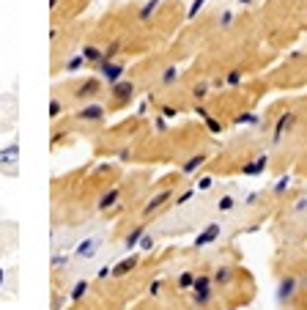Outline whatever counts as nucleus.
I'll return each instance as SVG.
<instances>
[{"label":"nucleus","mask_w":307,"mask_h":310,"mask_svg":"<svg viewBox=\"0 0 307 310\" xmlns=\"http://www.w3.org/2000/svg\"><path fill=\"white\" fill-rule=\"evenodd\" d=\"M17 165H19V143L11 140L6 149H0V170L8 167V176H17Z\"/></svg>","instance_id":"obj_1"},{"label":"nucleus","mask_w":307,"mask_h":310,"mask_svg":"<svg viewBox=\"0 0 307 310\" xmlns=\"http://www.w3.org/2000/svg\"><path fill=\"white\" fill-rule=\"evenodd\" d=\"M96 69H99V74L107 80V83H118L121 77L126 74V66L124 63H118V60H107V58H102L99 63H96Z\"/></svg>","instance_id":"obj_2"},{"label":"nucleus","mask_w":307,"mask_h":310,"mask_svg":"<svg viewBox=\"0 0 307 310\" xmlns=\"http://www.w3.org/2000/svg\"><path fill=\"white\" fill-rule=\"evenodd\" d=\"M219 233H222V225H219V222H208V225L195 236V247H198V250H203V247L214 245V242L219 239Z\"/></svg>","instance_id":"obj_3"},{"label":"nucleus","mask_w":307,"mask_h":310,"mask_svg":"<svg viewBox=\"0 0 307 310\" xmlns=\"http://www.w3.org/2000/svg\"><path fill=\"white\" fill-rule=\"evenodd\" d=\"M294 124H296V110H285V113L277 118V124H274V143H280V140L291 132Z\"/></svg>","instance_id":"obj_4"},{"label":"nucleus","mask_w":307,"mask_h":310,"mask_svg":"<svg viewBox=\"0 0 307 310\" xmlns=\"http://www.w3.org/2000/svg\"><path fill=\"white\" fill-rule=\"evenodd\" d=\"M99 247H102V239H83V242L77 245V258H80V261H91V258L99 253Z\"/></svg>","instance_id":"obj_5"},{"label":"nucleus","mask_w":307,"mask_h":310,"mask_svg":"<svg viewBox=\"0 0 307 310\" xmlns=\"http://www.w3.org/2000/svg\"><path fill=\"white\" fill-rule=\"evenodd\" d=\"M104 115H107V110L102 107V104H96V102L83 104V110H77V118L80 121H102Z\"/></svg>","instance_id":"obj_6"},{"label":"nucleus","mask_w":307,"mask_h":310,"mask_svg":"<svg viewBox=\"0 0 307 310\" xmlns=\"http://www.w3.org/2000/svg\"><path fill=\"white\" fill-rule=\"evenodd\" d=\"M110 96H112V99H118V102L132 99V96H135V83H126V80L112 83V85H110Z\"/></svg>","instance_id":"obj_7"},{"label":"nucleus","mask_w":307,"mask_h":310,"mask_svg":"<svg viewBox=\"0 0 307 310\" xmlns=\"http://www.w3.org/2000/svg\"><path fill=\"white\" fill-rule=\"evenodd\" d=\"M266 165H269V156H266V154H258L253 162L242 165V176H260V173L266 170Z\"/></svg>","instance_id":"obj_8"},{"label":"nucleus","mask_w":307,"mask_h":310,"mask_svg":"<svg viewBox=\"0 0 307 310\" xmlns=\"http://www.w3.org/2000/svg\"><path fill=\"white\" fill-rule=\"evenodd\" d=\"M170 198H173V192H170V190L159 192V195H154L151 201L146 203V217H151V214H154V211H156V209H162V206H165V203L170 201Z\"/></svg>","instance_id":"obj_9"},{"label":"nucleus","mask_w":307,"mask_h":310,"mask_svg":"<svg viewBox=\"0 0 307 310\" xmlns=\"http://www.w3.org/2000/svg\"><path fill=\"white\" fill-rule=\"evenodd\" d=\"M294 291H296V280H294V277H285V280L280 283L277 302H291V299H294Z\"/></svg>","instance_id":"obj_10"},{"label":"nucleus","mask_w":307,"mask_h":310,"mask_svg":"<svg viewBox=\"0 0 307 310\" xmlns=\"http://www.w3.org/2000/svg\"><path fill=\"white\" fill-rule=\"evenodd\" d=\"M135 266H137V256H129V258H124V261H118V266H112L110 274L112 277H124V274H129Z\"/></svg>","instance_id":"obj_11"},{"label":"nucleus","mask_w":307,"mask_h":310,"mask_svg":"<svg viewBox=\"0 0 307 310\" xmlns=\"http://www.w3.org/2000/svg\"><path fill=\"white\" fill-rule=\"evenodd\" d=\"M206 162H208V154H195V156H189V159L184 162V167H181L184 176H192V173L198 170V167H203Z\"/></svg>","instance_id":"obj_12"},{"label":"nucleus","mask_w":307,"mask_h":310,"mask_svg":"<svg viewBox=\"0 0 307 310\" xmlns=\"http://www.w3.org/2000/svg\"><path fill=\"white\" fill-rule=\"evenodd\" d=\"M211 299H214V286H208V288H195V291H192V302H195L198 308H206Z\"/></svg>","instance_id":"obj_13"},{"label":"nucleus","mask_w":307,"mask_h":310,"mask_svg":"<svg viewBox=\"0 0 307 310\" xmlns=\"http://www.w3.org/2000/svg\"><path fill=\"white\" fill-rule=\"evenodd\" d=\"M102 55H104V50L94 47V44H85V47H83V58H85V63H88V66H96L102 60Z\"/></svg>","instance_id":"obj_14"},{"label":"nucleus","mask_w":307,"mask_h":310,"mask_svg":"<svg viewBox=\"0 0 307 310\" xmlns=\"http://www.w3.org/2000/svg\"><path fill=\"white\" fill-rule=\"evenodd\" d=\"M85 294H88V280H77L74 288H71V294H69V299L71 302H83Z\"/></svg>","instance_id":"obj_15"},{"label":"nucleus","mask_w":307,"mask_h":310,"mask_svg":"<svg viewBox=\"0 0 307 310\" xmlns=\"http://www.w3.org/2000/svg\"><path fill=\"white\" fill-rule=\"evenodd\" d=\"M99 94V80H88V83H83V88L77 91V96L80 99H91V96Z\"/></svg>","instance_id":"obj_16"},{"label":"nucleus","mask_w":307,"mask_h":310,"mask_svg":"<svg viewBox=\"0 0 307 310\" xmlns=\"http://www.w3.org/2000/svg\"><path fill=\"white\" fill-rule=\"evenodd\" d=\"M233 280V269L230 266H219L217 274H214V286H228Z\"/></svg>","instance_id":"obj_17"},{"label":"nucleus","mask_w":307,"mask_h":310,"mask_svg":"<svg viewBox=\"0 0 307 310\" xmlns=\"http://www.w3.org/2000/svg\"><path fill=\"white\" fill-rule=\"evenodd\" d=\"M176 80H178V69H176V66H165V72H162V80H159L162 88H170V85L176 83Z\"/></svg>","instance_id":"obj_18"},{"label":"nucleus","mask_w":307,"mask_h":310,"mask_svg":"<svg viewBox=\"0 0 307 310\" xmlns=\"http://www.w3.org/2000/svg\"><path fill=\"white\" fill-rule=\"evenodd\" d=\"M192 286H195V272L178 274V291H192Z\"/></svg>","instance_id":"obj_19"},{"label":"nucleus","mask_w":307,"mask_h":310,"mask_svg":"<svg viewBox=\"0 0 307 310\" xmlns=\"http://www.w3.org/2000/svg\"><path fill=\"white\" fill-rule=\"evenodd\" d=\"M159 3H162V0H148L146 6L140 8V22H148V19H151V14L159 8Z\"/></svg>","instance_id":"obj_20"},{"label":"nucleus","mask_w":307,"mask_h":310,"mask_svg":"<svg viewBox=\"0 0 307 310\" xmlns=\"http://www.w3.org/2000/svg\"><path fill=\"white\" fill-rule=\"evenodd\" d=\"M143 233H146V228H135V231H132L129 236H126V242H124V247H126V250H132V247H137V245H140V236H143Z\"/></svg>","instance_id":"obj_21"},{"label":"nucleus","mask_w":307,"mask_h":310,"mask_svg":"<svg viewBox=\"0 0 307 310\" xmlns=\"http://www.w3.org/2000/svg\"><path fill=\"white\" fill-rule=\"evenodd\" d=\"M118 195H121V190H110V192H107V195L99 201V209H102V211H107V209L112 206V203L118 201Z\"/></svg>","instance_id":"obj_22"},{"label":"nucleus","mask_w":307,"mask_h":310,"mask_svg":"<svg viewBox=\"0 0 307 310\" xmlns=\"http://www.w3.org/2000/svg\"><path fill=\"white\" fill-rule=\"evenodd\" d=\"M83 66H85V58H83V52H80L77 58H69V60H66V72L74 74V72H80Z\"/></svg>","instance_id":"obj_23"},{"label":"nucleus","mask_w":307,"mask_h":310,"mask_svg":"<svg viewBox=\"0 0 307 310\" xmlns=\"http://www.w3.org/2000/svg\"><path fill=\"white\" fill-rule=\"evenodd\" d=\"M118 52H121V42H110V44H107V50H104V55H102V58H107V60H115V58H118Z\"/></svg>","instance_id":"obj_24"},{"label":"nucleus","mask_w":307,"mask_h":310,"mask_svg":"<svg viewBox=\"0 0 307 310\" xmlns=\"http://www.w3.org/2000/svg\"><path fill=\"white\" fill-rule=\"evenodd\" d=\"M255 121H258V115H255V113H239L236 118H233V124L244 126V124H255Z\"/></svg>","instance_id":"obj_25"},{"label":"nucleus","mask_w":307,"mask_h":310,"mask_svg":"<svg viewBox=\"0 0 307 310\" xmlns=\"http://www.w3.org/2000/svg\"><path fill=\"white\" fill-rule=\"evenodd\" d=\"M214 286V277H208V274H195V286H192V291L195 288H208Z\"/></svg>","instance_id":"obj_26"},{"label":"nucleus","mask_w":307,"mask_h":310,"mask_svg":"<svg viewBox=\"0 0 307 310\" xmlns=\"http://www.w3.org/2000/svg\"><path fill=\"white\" fill-rule=\"evenodd\" d=\"M206 129H208V132H214V135H219V132H222L225 126H222V121H217V118H211V115H208V118H206Z\"/></svg>","instance_id":"obj_27"},{"label":"nucleus","mask_w":307,"mask_h":310,"mask_svg":"<svg viewBox=\"0 0 307 310\" xmlns=\"http://www.w3.org/2000/svg\"><path fill=\"white\" fill-rule=\"evenodd\" d=\"M203 6H206V0H192V6H189V11H187V19H195Z\"/></svg>","instance_id":"obj_28"},{"label":"nucleus","mask_w":307,"mask_h":310,"mask_svg":"<svg viewBox=\"0 0 307 310\" xmlns=\"http://www.w3.org/2000/svg\"><path fill=\"white\" fill-rule=\"evenodd\" d=\"M239 83H242V72H239V69H233V72H230L228 77H225V85H230V88H236Z\"/></svg>","instance_id":"obj_29"},{"label":"nucleus","mask_w":307,"mask_h":310,"mask_svg":"<svg viewBox=\"0 0 307 310\" xmlns=\"http://www.w3.org/2000/svg\"><path fill=\"white\" fill-rule=\"evenodd\" d=\"M233 206H236V201H233V198H230V195L219 198V203H217V209H219V211H230V209H233Z\"/></svg>","instance_id":"obj_30"},{"label":"nucleus","mask_w":307,"mask_h":310,"mask_svg":"<svg viewBox=\"0 0 307 310\" xmlns=\"http://www.w3.org/2000/svg\"><path fill=\"white\" fill-rule=\"evenodd\" d=\"M154 245H156V239L151 233H143L140 236V250H154Z\"/></svg>","instance_id":"obj_31"},{"label":"nucleus","mask_w":307,"mask_h":310,"mask_svg":"<svg viewBox=\"0 0 307 310\" xmlns=\"http://www.w3.org/2000/svg\"><path fill=\"white\" fill-rule=\"evenodd\" d=\"M206 94H208V85H206V83H198L195 88H192V96H195L198 102H201V99H206Z\"/></svg>","instance_id":"obj_32"},{"label":"nucleus","mask_w":307,"mask_h":310,"mask_svg":"<svg viewBox=\"0 0 307 310\" xmlns=\"http://www.w3.org/2000/svg\"><path fill=\"white\" fill-rule=\"evenodd\" d=\"M288 187H291V179H288V176H283V179H280L277 184H274V195H283V192L288 190Z\"/></svg>","instance_id":"obj_33"},{"label":"nucleus","mask_w":307,"mask_h":310,"mask_svg":"<svg viewBox=\"0 0 307 310\" xmlns=\"http://www.w3.org/2000/svg\"><path fill=\"white\" fill-rule=\"evenodd\" d=\"M60 113H63V104H60L58 99H52L50 102V118H58Z\"/></svg>","instance_id":"obj_34"},{"label":"nucleus","mask_w":307,"mask_h":310,"mask_svg":"<svg viewBox=\"0 0 307 310\" xmlns=\"http://www.w3.org/2000/svg\"><path fill=\"white\" fill-rule=\"evenodd\" d=\"M69 263V256H52V269H63Z\"/></svg>","instance_id":"obj_35"},{"label":"nucleus","mask_w":307,"mask_h":310,"mask_svg":"<svg viewBox=\"0 0 307 310\" xmlns=\"http://www.w3.org/2000/svg\"><path fill=\"white\" fill-rule=\"evenodd\" d=\"M192 195H195V192H192V190L181 192V195L176 198V206H184V203H189V201H192Z\"/></svg>","instance_id":"obj_36"},{"label":"nucleus","mask_w":307,"mask_h":310,"mask_svg":"<svg viewBox=\"0 0 307 310\" xmlns=\"http://www.w3.org/2000/svg\"><path fill=\"white\" fill-rule=\"evenodd\" d=\"M219 25H222V28H230V25H233V11H222V19H219Z\"/></svg>","instance_id":"obj_37"},{"label":"nucleus","mask_w":307,"mask_h":310,"mask_svg":"<svg viewBox=\"0 0 307 310\" xmlns=\"http://www.w3.org/2000/svg\"><path fill=\"white\" fill-rule=\"evenodd\" d=\"M258 192H250V195H247V201H244V206H255V203H258Z\"/></svg>","instance_id":"obj_38"},{"label":"nucleus","mask_w":307,"mask_h":310,"mask_svg":"<svg viewBox=\"0 0 307 310\" xmlns=\"http://www.w3.org/2000/svg\"><path fill=\"white\" fill-rule=\"evenodd\" d=\"M176 113H178V110L173 107V104H165V107H162V115H167V118H173Z\"/></svg>","instance_id":"obj_39"},{"label":"nucleus","mask_w":307,"mask_h":310,"mask_svg":"<svg viewBox=\"0 0 307 310\" xmlns=\"http://www.w3.org/2000/svg\"><path fill=\"white\" fill-rule=\"evenodd\" d=\"M159 294H162V283L154 280V283H151V297H159Z\"/></svg>","instance_id":"obj_40"},{"label":"nucleus","mask_w":307,"mask_h":310,"mask_svg":"<svg viewBox=\"0 0 307 310\" xmlns=\"http://www.w3.org/2000/svg\"><path fill=\"white\" fill-rule=\"evenodd\" d=\"M208 187H211V179H208V176H206V179H201V181H198V190H208Z\"/></svg>","instance_id":"obj_41"},{"label":"nucleus","mask_w":307,"mask_h":310,"mask_svg":"<svg viewBox=\"0 0 307 310\" xmlns=\"http://www.w3.org/2000/svg\"><path fill=\"white\" fill-rule=\"evenodd\" d=\"M195 113H198V115H201V118H208V110H206V107H203V104H198V107H195Z\"/></svg>","instance_id":"obj_42"},{"label":"nucleus","mask_w":307,"mask_h":310,"mask_svg":"<svg viewBox=\"0 0 307 310\" xmlns=\"http://www.w3.org/2000/svg\"><path fill=\"white\" fill-rule=\"evenodd\" d=\"M156 129H159V132H165V129H167V124H165V118H156Z\"/></svg>","instance_id":"obj_43"},{"label":"nucleus","mask_w":307,"mask_h":310,"mask_svg":"<svg viewBox=\"0 0 307 310\" xmlns=\"http://www.w3.org/2000/svg\"><path fill=\"white\" fill-rule=\"evenodd\" d=\"M222 85H225V77H217V80L211 83V88H222Z\"/></svg>","instance_id":"obj_44"},{"label":"nucleus","mask_w":307,"mask_h":310,"mask_svg":"<svg viewBox=\"0 0 307 310\" xmlns=\"http://www.w3.org/2000/svg\"><path fill=\"white\" fill-rule=\"evenodd\" d=\"M307 209V201H299V203H296V211H305Z\"/></svg>","instance_id":"obj_45"},{"label":"nucleus","mask_w":307,"mask_h":310,"mask_svg":"<svg viewBox=\"0 0 307 310\" xmlns=\"http://www.w3.org/2000/svg\"><path fill=\"white\" fill-rule=\"evenodd\" d=\"M6 283V269H0V286Z\"/></svg>","instance_id":"obj_46"},{"label":"nucleus","mask_w":307,"mask_h":310,"mask_svg":"<svg viewBox=\"0 0 307 310\" xmlns=\"http://www.w3.org/2000/svg\"><path fill=\"white\" fill-rule=\"evenodd\" d=\"M58 3L60 0H50V8H58Z\"/></svg>","instance_id":"obj_47"}]
</instances>
